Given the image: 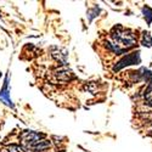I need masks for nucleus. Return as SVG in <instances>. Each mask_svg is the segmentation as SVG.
<instances>
[{
	"label": "nucleus",
	"instance_id": "f257e3e1",
	"mask_svg": "<svg viewBox=\"0 0 152 152\" xmlns=\"http://www.w3.org/2000/svg\"><path fill=\"white\" fill-rule=\"evenodd\" d=\"M45 135L40 134V133H37V132H32V130H26L21 134V140L22 142L26 145L28 148H34L40 141L44 140Z\"/></svg>",
	"mask_w": 152,
	"mask_h": 152
},
{
	"label": "nucleus",
	"instance_id": "f03ea898",
	"mask_svg": "<svg viewBox=\"0 0 152 152\" xmlns=\"http://www.w3.org/2000/svg\"><path fill=\"white\" fill-rule=\"evenodd\" d=\"M140 62V53L136 51L133 54H129L128 56H125L121 62H118V65L113 68L115 71H118L121 68H123L124 66H129V65H135V63Z\"/></svg>",
	"mask_w": 152,
	"mask_h": 152
},
{
	"label": "nucleus",
	"instance_id": "7ed1b4c3",
	"mask_svg": "<svg viewBox=\"0 0 152 152\" xmlns=\"http://www.w3.org/2000/svg\"><path fill=\"white\" fill-rule=\"evenodd\" d=\"M9 75H6V78H5V84L3 86V89H1V93H0V101H3L4 104H6L7 106H11V107H14V105H12V101L10 99V94H9Z\"/></svg>",
	"mask_w": 152,
	"mask_h": 152
},
{
	"label": "nucleus",
	"instance_id": "20e7f679",
	"mask_svg": "<svg viewBox=\"0 0 152 152\" xmlns=\"http://www.w3.org/2000/svg\"><path fill=\"white\" fill-rule=\"evenodd\" d=\"M56 75L60 80H69L72 78V72L69 69H61V71H57Z\"/></svg>",
	"mask_w": 152,
	"mask_h": 152
},
{
	"label": "nucleus",
	"instance_id": "39448f33",
	"mask_svg": "<svg viewBox=\"0 0 152 152\" xmlns=\"http://www.w3.org/2000/svg\"><path fill=\"white\" fill-rule=\"evenodd\" d=\"M49 147H50V141L49 140H43V141H40L39 144H38L33 150L34 151H44V150H46Z\"/></svg>",
	"mask_w": 152,
	"mask_h": 152
},
{
	"label": "nucleus",
	"instance_id": "423d86ee",
	"mask_svg": "<svg viewBox=\"0 0 152 152\" xmlns=\"http://www.w3.org/2000/svg\"><path fill=\"white\" fill-rule=\"evenodd\" d=\"M142 45L144 46H147V48H150V46H152V38H151V35H150V33H144L142 34Z\"/></svg>",
	"mask_w": 152,
	"mask_h": 152
},
{
	"label": "nucleus",
	"instance_id": "0eeeda50",
	"mask_svg": "<svg viewBox=\"0 0 152 152\" xmlns=\"http://www.w3.org/2000/svg\"><path fill=\"white\" fill-rule=\"evenodd\" d=\"M7 150H9V152H27L26 148H23L20 145H10L7 147Z\"/></svg>",
	"mask_w": 152,
	"mask_h": 152
},
{
	"label": "nucleus",
	"instance_id": "6e6552de",
	"mask_svg": "<svg viewBox=\"0 0 152 152\" xmlns=\"http://www.w3.org/2000/svg\"><path fill=\"white\" fill-rule=\"evenodd\" d=\"M142 11L145 14V18L147 20V23H151V21H152V9H150L148 6H145Z\"/></svg>",
	"mask_w": 152,
	"mask_h": 152
}]
</instances>
